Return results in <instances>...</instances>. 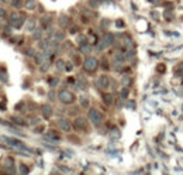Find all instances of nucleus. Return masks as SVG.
Listing matches in <instances>:
<instances>
[{
    "label": "nucleus",
    "instance_id": "26",
    "mask_svg": "<svg viewBox=\"0 0 183 175\" xmlns=\"http://www.w3.org/2000/svg\"><path fill=\"white\" fill-rule=\"evenodd\" d=\"M119 136H120L119 130H116V129H114V130H113V133H111V137H114V138H116V137H119Z\"/></svg>",
    "mask_w": 183,
    "mask_h": 175
},
{
    "label": "nucleus",
    "instance_id": "28",
    "mask_svg": "<svg viewBox=\"0 0 183 175\" xmlns=\"http://www.w3.org/2000/svg\"><path fill=\"white\" fill-rule=\"evenodd\" d=\"M48 66H49V64H48V62H44V65L41 66V71H44V72H45V71L48 69Z\"/></svg>",
    "mask_w": 183,
    "mask_h": 175
},
{
    "label": "nucleus",
    "instance_id": "16",
    "mask_svg": "<svg viewBox=\"0 0 183 175\" xmlns=\"http://www.w3.org/2000/svg\"><path fill=\"white\" fill-rule=\"evenodd\" d=\"M175 74H178L179 76H183V62L182 64H179L178 68H175Z\"/></svg>",
    "mask_w": 183,
    "mask_h": 175
},
{
    "label": "nucleus",
    "instance_id": "10",
    "mask_svg": "<svg viewBox=\"0 0 183 175\" xmlns=\"http://www.w3.org/2000/svg\"><path fill=\"white\" fill-rule=\"evenodd\" d=\"M35 7H37L35 0H27V1H25V9H27V10H34Z\"/></svg>",
    "mask_w": 183,
    "mask_h": 175
},
{
    "label": "nucleus",
    "instance_id": "23",
    "mask_svg": "<svg viewBox=\"0 0 183 175\" xmlns=\"http://www.w3.org/2000/svg\"><path fill=\"white\" fill-rule=\"evenodd\" d=\"M127 96H128V89H127V88H124V89L121 90V98L125 99Z\"/></svg>",
    "mask_w": 183,
    "mask_h": 175
},
{
    "label": "nucleus",
    "instance_id": "12",
    "mask_svg": "<svg viewBox=\"0 0 183 175\" xmlns=\"http://www.w3.org/2000/svg\"><path fill=\"white\" fill-rule=\"evenodd\" d=\"M49 24H51V19L49 17H44L42 20H41V27L42 28H48Z\"/></svg>",
    "mask_w": 183,
    "mask_h": 175
},
{
    "label": "nucleus",
    "instance_id": "18",
    "mask_svg": "<svg viewBox=\"0 0 183 175\" xmlns=\"http://www.w3.org/2000/svg\"><path fill=\"white\" fill-rule=\"evenodd\" d=\"M77 86L80 88V89H85V88H86V81H85L83 78H79V79H77Z\"/></svg>",
    "mask_w": 183,
    "mask_h": 175
},
{
    "label": "nucleus",
    "instance_id": "5",
    "mask_svg": "<svg viewBox=\"0 0 183 175\" xmlns=\"http://www.w3.org/2000/svg\"><path fill=\"white\" fill-rule=\"evenodd\" d=\"M73 126L77 130H87V120L85 117H76L73 121Z\"/></svg>",
    "mask_w": 183,
    "mask_h": 175
},
{
    "label": "nucleus",
    "instance_id": "31",
    "mask_svg": "<svg viewBox=\"0 0 183 175\" xmlns=\"http://www.w3.org/2000/svg\"><path fill=\"white\" fill-rule=\"evenodd\" d=\"M3 16H6V11L3 10V9H0V17H3Z\"/></svg>",
    "mask_w": 183,
    "mask_h": 175
},
{
    "label": "nucleus",
    "instance_id": "2",
    "mask_svg": "<svg viewBox=\"0 0 183 175\" xmlns=\"http://www.w3.org/2000/svg\"><path fill=\"white\" fill-rule=\"evenodd\" d=\"M89 120L92 121L95 126H100L103 123V114L97 109H90L89 110Z\"/></svg>",
    "mask_w": 183,
    "mask_h": 175
},
{
    "label": "nucleus",
    "instance_id": "32",
    "mask_svg": "<svg viewBox=\"0 0 183 175\" xmlns=\"http://www.w3.org/2000/svg\"><path fill=\"white\" fill-rule=\"evenodd\" d=\"M1 1H4V3H7V1H10V0H1Z\"/></svg>",
    "mask_w": 183,
    "mask_h": 175
},
{
    "label": "nucleus",
    "instance_id": "17",
    "mask_svg": "<svg viewBox=\"0 0 183 175\" xmlns=\"http://www.w3.org/2000/svg\"><path fill=\"white\" fill-rule=\"evenodd\" d=\"M11 4H13V7L20 9V7L23 6V0H11Z\"/></svg>",
    "mask_w": 183,
    "mask_h": 175
},
{
    "label": "nucleus",
    "instance_id": "24",
    "mask_svg": "<svg viewBox=\"0 0 183 175\" xmlns=\"http://www.w3.org/2000/svg\"><path fill=\"white\" fill-rule=\"evenodd\" d=\"M56 68L62 71V69L65 68V62H64V61H58V62H56Z\"/></svg>",
    "mask_w": 183,
    "mask_h": 175
},
{
    "label": "nucleus",
    "instance_id": "22",
    "mask_svg": "<svg viewBox=\"0 0 183 175\" xmlns=\"http://www.w3.org/2000/svg\"><path fill=\"white\" fill-rule=\"evenodd\" d=\"M34 25H35V23L32 21H28L27 23V30H28V31H34Z\"/></svg>",
    "mask_w": 183,
    "mask_h": 175
},
{
    "label": "nucleus",
    "instance_id": "13",
    "mask_svg": "<svg viewBox=\"0 0 183 175\" xmlns=\"http://www.w3.org/2000/svg\"><path fill=\"white\" fill-rule=\"evenodd\" d=\"M103 99H104V103L108 105V106H110V105H113V102H114L113 96H111V95H108V93H106V95L103 96Z\"/></svg>",
    "mask_w": 183,
    "mask_h": 175
},
{
    "label": "nucleus",
    "instance_id": "29",
    "mask_svg": "<svg viewBox=\"0 0 183 175\" xmlns=\"http://www.w3.org/2000/svg\"><path fill=\"white\" fill-rule=\"evenodd\" d=\"M156 69H158V72H163L166 68H165V65H158V68H156Z\"/></svg>",
    "mask_w": 183,
    "mask_h": 175
},
{
    "label": "nucleus",
    "instance_id": "15",
    "mask_svg": "<svg viewBox=\"0 0 183 175\" xmlns=\"http://www.w3.org/2000/svg\"><path fill=\"white\" fill-rule=\"evenodd\" d=\"M80 51H82L83 54H89V52L92 51V47H90V45H87V44H83V45H82V48H80Z\"/></svg>",
    "mask_w": 183,
    "mask_h": 175
},
{
    "label": "nucleus",
    "instance_id": "8",
    "mask_svg": "<svg viewBox=\"0 0 183 175\" xmlns=\"http://www.w3.org/2000/svg\"><path fill=\"white\" fill-rule=\"evenodd\" d=\"M41 113H42L44 119H49L52 116V107L49 105H44V106H41Z\"/></svg>",
    "mask_w": 183,
    "mask_h": 175
},
{
    "label": "nucleus",
    "instance_id": "19",
    "mask_svg": "<svg viewBox=\"0 0 183 175\" xmlns=\"http://www.w3.org/2000/svg\"><path fill=\"white\" fill-rule=\"evenodd\" d=\"M44 58H45V56H44V54H37V55H35V62H37L38 65H40V64H42Z\"/></svg>",
    "mask_w": 183,
    "mask_h": 175
},
{
    "label": "nucleus",
    "instance_id": "25",
    "mask_svg": "<svg viewBox=\"0 0 183 175\" xmlns=\"http://www.w3.org/2000/svg\"><path fill=\"white\" fill-rule=\"evenodd\" d=\"M128 83H130V78L128 76H124V78H123V85H124V86H127Z\"/></svg>",
    "mask_w": 183,
    "mask_h": 175
},
{
    "label": "nucleus",
    "instance_id": "7",
    "mask_svg": "<svg viewBox=\"0 0 183 175\" xmlns=\"http://www.w3.org/2000/svg\"><path fill=\"white\" fill-rule=\"evenodd\" d=\"M58 126L61 127V130L66 131V133H69V131L72 130V126H71V123L66 120V119H61V120L58 121Z\"/></svg>",
    "mask_w": 183,
    "mask_h": 175
},
{
    "label": "nucleus",
    "instance_id": "27",
    "mask_svg": "<svg viewBox=\"0 0 183 175\" xmlns=\"http://www.w3.org/2000/svg\"><path fill=\"white\" fill-rule=\"evenodd\" d=\"M21 172L23 174H27V172H28V168H27L24 164H21Z\"/></svg>",
    "mask_w": 183,
    "mask_h": 175
},
{
    "label": "nucleus",
    "instance_id": "6",
    "mask_svg": "<svg viewBox=\"0 0 183 175\" xmlns=\"http://www.w3.org/2000/svg\"><path fill=\"white\" fill-rule=\"evenodd\" d=\"M10 23H11V25H13V27L20 28V27H21V24L24 23V17H23V16H19V14H11Z\"/></svg>",
    "mask_w": 183,
    "mask_h": 175
},
{
    "label": "nucleus",
    "instance_id": "20",
    "mask_svg": "<svg viewBox=\"0 0 183 175\" xmlns=\"http://www.w3.org/2000/svg\"><path fill=\"white\" fill-rule=\"evenodd\" d=\"M68 23H69V19L68 17H61V20H59V24L65 27V25H68Z\"/></svg>",
    "mask_w": 183,
    "mask_h": 175
},
{
    "label": "nucleus",
    "instance_id": "4",
    "mask_svg": "<svg viewBox=\"0 0 183 175\" xmlns=\"http://www.w3.org/2000/svg\"><path fill=\"white\" fill-rule=\"evenodd\" d=\"M110 83H111V81H110V78H108L107 75H101V76L96 81V85L100 88V89H103V90H107L108 88H110Z\"/></svg>",
    "mask_w": 183,
    "mask_h": 175
},
{
    "label": "nucleus",
    "instance_id": "1",
    "mask_svg": "<svg viewBox=\"0 0 183 175\" xmlns=\"http://www.w3.org/2000/svg\"><path fill=\"white\" fill-rule=\"evenodd\" d=\"M97 66H99V61H97L96 58H93V56H87L86 59H85V62H83L85 71L86 72H90V74L96 71Z\"/></svg>",
    "mask_w": 183,
    "mask_h": 175
},
{
    "label": "nucleus",
    "instance_id": "3",
    "mask_svg": "<svg viewBox=\"0 0 183 175\" xmlns=\"http://www.w3.org/2000/svg\"><path fill=\"white\" fill-rule=\"evenodd\" d=\"M58 98H59V100H61L62 103H65V105H71V103L75 102V95H73L72 92L66 90V89H64V90L59 92Z\"/></svg>",
    "mask_w": 183,
    "mask_h": 175
},
{
    "label": "nucleus",
    "instance_id": "14",
    "mask_svg": "<svg viewBox=\"0 0 183 175\" xmlns=\"http://www.w3.org/2000/svg\"><path fill=\"white\" fill-rule=\"evenodd\" d=\"M80 106L85 107V109L89 107V98H87V96H82V98H80Z\"/></svg>",
    "mask_w": 183,
    "mask_h": 175
},
{
    "label": "nucleus",
    "instance_id": "11",
    "mask_svg": "<svg viewBox=\"0 0 183 175\" xmlns=\"http://www.w3.org/2000/svg\"><path fill=\"white\" fill-rule=\"evenodd\" d=\"M47 138H49V140H52V141H58V140H59V136H58V134H56L54 130H51L49 133H48Z\"/></svg>",
    "mask_w": 183,
    "mask_h": 175
},
{
    "label": "nucleus",
    "instance_id": "30",
    "mask_svg": "<svg viewBox=\"0 0 183 175\" xmlns=\"http://www.w3.org/2000/svg\"><path fill=\"white\" fill-rule=\"evenodd\" d=\"M56 83H58V79H56V78H55V79H52V81H51V85H52V86H55Z\"/></svg>",
    "mask_w": 183,
    "mask_h": 175
},
{
    "label": "nucleus",
    "instance_id": "9",
    "mask_svg": "<svg viewBox=\"0 0 183 175\" xmlns=\"http://www.w3.org/2000/svg\"><path fill=\"white\" fill-rule=\"evenodd\" d=\"M13 165H14V160H13V158H6V160H4V167H6L9 171H11V172L14 171V169H13Z\"/></svg>",
    "mask_w": 183,
    "mask_h": 175
},
{
    "label": "nucleus",
    "instance_id": "21",
    "mask_svg": "<svg viewBox=\"0 0 183 175\" xmlns=\"http://www.w3.org/2000/svg\"><path fill=\"white\" fill-rule=\"evenodd\" d=\"M42 35V30L41 28H35V33H34V38H40Z\"/></svg>",
    "mask_w": 183,
    "mask_h": 175
}]
</instances>
